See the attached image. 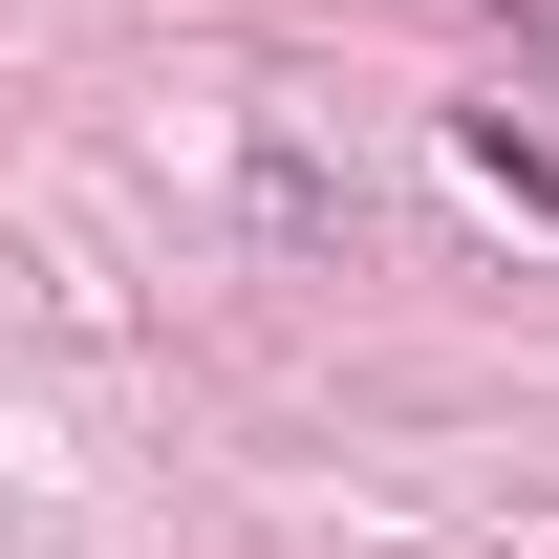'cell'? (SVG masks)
Wrapping results in <instances>:
<instances>
[{"instance_id":"cell-1","label":"cell","mask_w":559,"mask_h":559,"mask_svg":"<svg viewBox=\"0 0 559 559\" xmlns=\"http://www.w3.org/2000/svg\"><path fill=\"white\" fill-rule=\"evenodd\" d=\"M474 173H495V194H516V215H559V151L516 130V108H474Z\"/></svg>"}]
</instances>
